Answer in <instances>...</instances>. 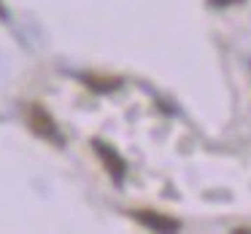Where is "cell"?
<instances>
[{
	"label": "cell",
	"instance_id": "6da1fadb",
	"mask_svg": "<svg viewBox=\"0 0 251 234\" xmlns=\"http://www.w3.org/2000/svg\"><path fill=\"white\" fill-rule=\"evenodd\" d=\"M138 218H141L146 226H154V229H162V232H168V229H178V223L170 221V218H162V215H154V213H135Z\"/></svg>",
	"mask_w": 251,
	"mask_h": 234
},
{
	"label": "cell",
	"instance_id": "7a4b0ae2",
	"mask_svg": "<svg viewBox=\"0 0 251 234\" xmlns=\"http://www.w3.org/2000/svg\"><path fill=\"white\" fill-rule=\"evenodd\" d=\"M95 148H98V151H103L105 153V162H108V167L111 170H114V175H116V180H122V172H125V164H122L119 162V159H116V153H111L108 151V148H103V146H100V143H95Z\"/></svg>",
	"mask_w": 251,
	"mask_h": 234
},
{
	"label": "cell",
	"instance_id": "3957f363",
	"mask_svg": "<svg viewBox=\"0 0 251 234\" xmlns=\"http://www.w3.org/2000/svg\"><path fill=\"white\" fill-rule=\"evenodd\" d=\"M0 17H6V11H3V8H0Z\"/></svg>",
	"mask_w": 251,
	"mask_h": 234
}]
</instances>
